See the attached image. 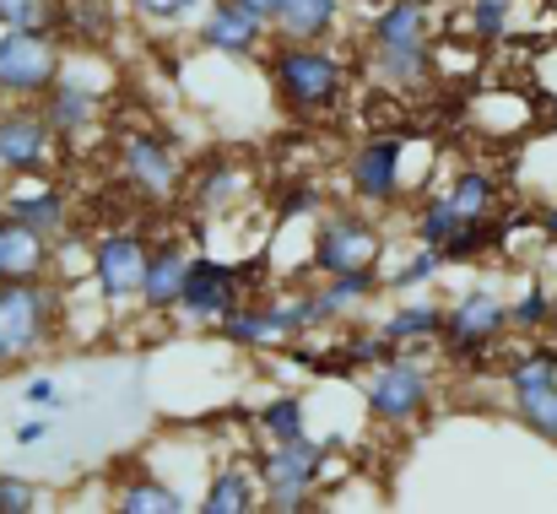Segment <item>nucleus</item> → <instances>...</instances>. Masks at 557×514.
Segmentation results:
<instances>
[{
	"instance_id": "obj_16",
	"label": "nucleus",
	"mask_w": 557,
	"mask_h": 514,
	"mask_svg": "<svg viewBox=\"0 0 557 514\" xmlns=\"http://www.w3.org/2000/svg\"><path fill=\"white\" fill-rule=\"evenodd\" d=\"M255 195V179H249V169L238 163V158H206L200 169H195V179H185V200L195 217H227V211H238L244 200Z\"/></svg>"
},
{
	"instance_id": "obj_3",
	"label": "nucleus",
	"mask_w": 557,
	"mask_h": 514,
	"mask_svg": "<svg viewBox=\"0 0 557 514\" xmlns=\"http://www.w3.org/2000/svg\"><path fill=\"white\" fill-rule=\"evenodd\" d=\"M65 326V287L60 277L38 282H0V374L33 363Z\"/></svg>"
},
{
	"instance_id": "obj_6",
	"label": "nucleus",
	"mask_w": 557,
	"mask_h": 514,
	"mask_svg": "<svg viewBox=\"0 0 557 514\" xmlns=\"http://www.w3.org/2000/svg\"><path fill=\"white\" fill-rule=\"evenodd\" d=\"M65 71V44L54 27H0V98L38 103Z\"/></svg>"
},
{
	"instance_id": "obj_39",
	"label": "nucleus",
	"mask_w": 557,
	"mask_h": 514,
	"mask_svg": "<svg viewBox=\"0 0 557 514\" xmlns=\"http://www.w3.org/2000/svg\"><path fill=\"white\" fill-rule=\"evenodd\" d=\"M536 233H542L547 244H557V200H553V206H542V211H536Z\"/></svg>"
},
{
	"instance_id": "obj_43",
	"label": "nucleus",
	"mask_w": 557,
	"mask_h": 514,
	"mask_svg": "<svg viewBox=\"0 0 557 514\" xmlns=\"http://www.w3.org/2000/svg\"><path fill=\"white\" fill-rule=\"evenodd\" d=\"M428 5H444V0H428ZM455 5H460V0H455Z\"/></svg>"
},
{
	"instance_id": "obj_19",
	"label": "nucleus",
	"mask_w": 557,
	"mask_h": 514,
	"mask_svg": "<svg viewBox=\"0 0 557 514\" xmlns=\"http://www.w3.org/2000/svg\"><path fill=\"white\" fill-rule=\"evenodd\" d=\"M38 277H54V244L0 211V282H38Z\"/></svg>"
},
{
	"instance_id": "obj_33",
	"label": "nucleus",
	"mask_w": 557,
	"mask_h": 514,
	"mask_svg": "<svg viewBox=\"0 0 557 514\" xmlns=\"http://www.w3.org/2000/svg\"><path fill=\"white\" fill-rule=\"evenodd\" d=\"M336 352H342L358 374H369V368H379L384 357H395V346L384 342V331H379V326H369V331H347V336L336 342Z\"/></svg>"
},
{
	"instance_id": "obj_10",
	"label": "nucleus",
	"mask_w": 557,
	"mask_h": 514,
	"mask_svg": "<svg viewBox=\"0 0 557 514\" xmlns=\"http://www.w3.org/2000/svg\"><path fill=\"white\" fill-rule=\"evenodd\" d=\"M238 298H249V293H244L233 260H222V255H189L185 293H180V304H174L169 320L185 326V331H216V320H222Z\"/></svg>"
},
{
	"instance_id": "obj_7",
	"label": "nucleus",
	"mask_w": 557,
	"mask_h": 514,
	"mask_svg": "<svg viewBox=\"0 0 557 514\" xmlns=\"http://www.w3.org/2000/svg\"><path fill=\"white\" fill-rule=\"evenodd\" d=\"M384 260V233L369 211L342 206V211H320L314 217V244H309V271L331 277V271H358Z\"/></svg>"
},
{
	"instance_id": "obj_2",
	"label": "nucleus",
	"mask_w": 557,
	"mask_h": 514,
	"mask_svg": "<svg viewBox=\"0 0 557 514\" xmlns=\"http://www.w3.org/2000/svg\"><path fill=\"white\" fill-rule=\"evenodd\" d=\"M336 455H342V439H314V433H304V439H282V444L265 439V450L249 455V466H255V477H260V488H265L260 510L265 514L314 510V504H320L314 493L331 482Z\"/></svg>"
},
{
	"instance_id": "obj_18",
	"label": "nucleus",
	"mask_w": 557,
	"mask_h": 514,
	"mask_svg": "<svg viewBox=\"0 0 557 514\" xmlns=\"http://www.w3.org/2000/svg\"><path fill=\"white\" fill-rule=\"evenodd\" d=\"M260 499H265V488H260L255 466L249 461H222V466L206 472V482L195 493V510L200 514H255Z\"/></svg>"
},
{
	"instance_id": "obj_15",
	"label": "nucleus",
	"mask_w": 557,
	"mask_h": 514,
	"mask_svg": "<svg viewBox=\"0 0 557 514\" xmlns=\"http://www.w3.org/2000/svg\"><path fill=\"white\" fill-rule=\"evenodd\" d=\"M0 211H5V217H16V222H27L33 233H44L49 244H54L60 233H71V195L60 189V179H54V173L11 179V184L0 189Z\"/></svg>"
},
{
	"instance_id": "obj_22",
	"label": "nucleus",
	"mask_w": 557,
	"mask_h": 514,
	"mask_svg": "<svg viewBox=\"0 0 557 514\" xmlns=\"http://www.w3.org/2000/svg\"><path fill=\"white\" fill-rule=\"evenodd\" d=\"M379 331H384V342L395 346V352H422L428 342H438V331H444V304L438 298H428V293H406V304H395L384 320H373Z\"/></svg>"
},
{
	"instance_id": "obj_27",
	"label": "nucleus",
	"mask_w": 557,
	"mask_h": 514,
	"mask_svg": "<svg viewBox=\"0 0 557 514\" xmlns=\"http://www.w3.org/2000/svg\"><path fill=\"white\" fill-rule=\"evenodd\" d=\"M438 195H444L466 222H476V217H493V206H498V179L487 169H455L438 184Z\"/></svg>"
},
{
	"instance_id": "obj_34",
	"label": "nucleus",
	"mask_w": 557,
	"mask_h": 514,
	"mask_svg": "<svg viewBox=\"0 0 557 514\" xmlns=\"http://www.w3.org/2000/svg\"><path fill=\"white\" fill-rule=\"evenodd\" d=\"M0 27H54L60 33V0H0Z\"/></svg>"
},
{
	"instance_id": "obj_20",
	"label": "nucleus",
	"mask_w": 557,
	"mask_h": 514,
	"mask_svg": "<svg viewBox=\"0 0 557 514\" xmlns=\"http://www.w3.org/2000/svg\"><path fill=\"white\" fill-rule=\"evenodd\" d=\"M216 336L227 346H238V352H276V346H287V331H282V320H276V309H271V298L260 293H249V298H238L222 320H216Z\"/></svg>"
},
{
	"instance_id": "obj_11",
	"label": "nucleus",
	"mask_w": 557,
	"mask_h": 514,
	"mask_svg": "<svg viewBox=\"0 0 557 514\" xmlns=\"http://www.w3.org/2000/svg\"><path fill=\"white\" fill-rule=\"evenodd\" d=\"M406 147L411 142L400 131H373L358 142L347 158V195L358 206H395L406 195Z\"/></svg>"
},
{
	"instance_id": "obj_24",
	"label": "nucleus",
	"mask_w": 557,
	"mask_h": 514,
	"mask_svg": "<svg viewBox=\"0 0 557 514\" xmlns=\"http://www.w3.org/2000/svg\"><path fill=\"white\" fill-rule=\"evenodd\" d=\"M120 514H185L195 510V499L180 493L169 477H152V472H131L114 482V499H109Z\"/></svg>"
},
{
	"instance_id": "obj_37",
	"label": "nucleus",
	"mask_w": 557,
	"mask_h": 514,
	"mask_svg": "<svg viewBox=\"0 0 557 514\" xmlns=\"http://www.w3.org/2000/svg\"><path fill=\"white\" fill-rule=\"evenodd\" d=\"M22 401H27V406H65V395H60V384H54L49 374L22 379Z\"/></svg>"
},
{
	"instance_id": "obj_21",
	"label": "nucleus",
	"mask_w": 557,
	"mask_h": 514,
	"mask_svg": "<svg viewBox=\"0 0 557 514\" xmlns=\"http://www.w3.org/2000/svg\"><path fill=\"white\" fill-rule=\"evenodd\" d=\"M185 277H189V249L180 238H158L152 255H147V277H141V309L147 315H174L180 293H185Z\"/></svg>"
},
{
	"instance_id": "obj_41",
	"label": "nucleus",
	"mask_w": 557,
	"mask_h": 514,
	"mask_svg": "<svg viewBox=\"0 0 557 514\" xmlns=\"http://www.w3.org/2000/svg\"><path fill=\"white\" fill-rule=\"evenodd\" d=\"M547 125H553V131H557V98H553V103H547Z\"/></svg>"
},
{
	"instance_id": "obj_8",
	"label": "nucleus",
	"mask_w": 557,
	"mask_h": 514,
	"mask_svg": "<svg viewBox=\"0 0 557 514\" xmlns=\"http://www.w3.org/2000/svg\"><path fill=\"white\" fill-rule=\"evenodd\" d=\"M147 255L152 244L136 233V228H109L92 238V260H87V282L98 293L103 309H131L141 304V277H147Z\"/></svg>"
},
{
	"instance_id": "obj_35",
	"label": "nucleus",
	"mask_w": 557,
	"mask_h": 514,
	"mask_svg": "<svg viewBox=\"0 0 557 514\" xmlns=\"http://www.w3.org/2000/svg\"><path fill=\"white\" fill-rule=\"evenodd\" d=\"M49 504L44 488L33 477H16V472H0V514H38Z\"/></svg>"
},
{
	"instance_id": "obj_30",
	"label": "nucleus",
	"mask_w": 557,
	"mask_h": 514,
	"mask_svg": "<svg viewBox=\"0 0 557 514\" xmlns=\"http://www.w3.org/2000/svg\"><path fill=\"white\" fill-rule=\"evenodd\" d=\"M460 228H466V217H460L444 195H428V200L411 211V244H433V249H444Z\"/></svg>"
},
{
	"instance_id": "obj_13",
	"label": "nucleus",
	"mask_w": 557,
	"mask_h": 514,
	"mask_svg": "<svg viewBox=\"0 0 557 514\" xmlns=\"http://www.w3.org/2000/svg\"><path fill=\"white\" fill-rule=\"evenodd\" d=\"M271 38V22L255 16L244 0H206V11L195 16V44L216 60H255Z\"/></svg>"
},
{
	"instance_id": "obj_26",
	"label": "nucleus",
	"mask_w": 557,
	"mask_h": 514,
	"mask_svg": "<svg viewBox=\"0 0 557 514\" xmlns=\"http://www.w3.org/2000/svg\"><path fill=\"white\" fill-rule=\"evenodd\" d=\"M255 428H260L271 444L304 439V433H309V395H304V390H276V395H265V401L255 406Z\"/></svg>"
},
{
	"instance_id": "obj_28",
	"label": "nucleus",
	"mask_w": 557,
	"mask_h": 514,
	"mask_svg": "<svg viewBox=\"0 0 557 514\" xmlns=\"http://www.w3.org/2000/svg\"><path fill=\"white\" fill-rule=\"evenodd\" d=\"M504 395H509V412H515L542 444H557V379L531 384V390H504Z\"/></svg>"
},
{
	"instance_id": "obj_36",
	"label": "nucleus",
	"mask_w": 557,
	"mask_h": 514,
	"mask_svg": "<svg viewBox=\"0 0 557 514\" xmlns=\"http://www.w3.org/2000/svg\"><path fill=\"white\" fill-rule=\"evenodd\" d=\"M325 211V189L320 184H293L287 195H282V222H293V217H320Z\"/></svg>"
},
{
	"instance_id": "obj_29",
	"label": "nucleus",
	"mask_w": 557,
	"mask_h": 514,
	"mask_svg": "<svg viewBox=\"0 0 557 514\" xmlns=\"http://www.w3.org/2000/svg\"><path fill=\"white\" fill-rule=\"evenodd\" d=\"M444 249H433V244H411V255L400 260V266H389L384 271V293H422V287H433L438 277H444Z\"/></svg>"
},
{
	"instance_id": "obj_23",
	"label": "nucleus",
	"mask_w": 557,
	"mask_h": 514,
	"mask_svg": "<svg viewBox=\"0 0 557 514\" xmlns=\"http://www.w3.org/2000/svg\"><path fill=\"white\" fill-rule=\"evenodd\" d=\"M347 5L352 0H282L276 16H271V33L276 38H298V44H320V38H331L347 22Z\"/></svg>"
},
{
	"instance_id": "obj_31",
	"label": "nucleus",
	"mask_w": 557,
	"mask_h": 514,
	"mask_svg": "<svg viewBox=\"0 0 557 514\" xmlns=\"http://www.w3.org/2000/svg\"><path fill=\"white\" fill-rule=\"evenodd\" d=\"M509 331H520V336L553 331V287H547V277H531L525 293L509 298Z\"/></svg>"
},
{
	"instance_id": "obj_32",
	"label": "nucleus",
	"mask_w": 557,
	"mask_h": 514,
	"mask_svg": "<svg viewBox=\"0 0 557 514\" xmlns=\"http://www.w3.org/2000/svg\"><path fill=\"white\" fill-rule=\"evenodd\" d=\"M131 11H136L147 27L174 33V27H185V22H195V16L206 11V0H131Z\"/></svg>"
},
{
	"instance_id": "obj_14",
	"label": "nucleus",
	"mask_w": 557,
	"mask_h": 514,
	"mask_svg": "<svg viewBox=\"0 0 557 514\" xmlns=\"http://www.w3.org/2000/svg\"><path fill=\"white\" fill-rule=\"evenodd\" d=\"M103 98H109V87L103 82H87L82 71H71V54H65V71L38 98V109H44V120H49V131L60 142H82V136H92L103 125Z\"/></svg>"
},
{
	"instance_id": "obj_40",
	"label": "nucleus",
	"mask_w": 557,
	"mask_h": 514,
	"mask_svg": "<svg viewBox=\"0 0 557 514\" xmlns=\"http://www.w3.org/2000/svg\"><path fill=\"white\" fill-rule=\"evenodd\" d=\"M244 5H249V11H255V16H265V22H271V16H276V5H282V0H244Z\"/></svg>"
},
{
	"instance_id": "obj_4",
	"label": "nucleus",
	"mask_w": 557,
	"mask_h": 514,
	"mask_svg": "<svg viewBox=\"0 0 557 514\" xmlns=\"http://www.w3.org/2000/svg\"><path fill=\"white\" fill-rule=\"evenodd\" d=\"M509 336V298L493 287H471L455 304H444V331H438V352L455 368H476L493 357V346Z\"/></svg>"
},
{
	"instance_id": "obj_25",
	"label": "nucleus",
	"mask_w": 557,
	"mask_h": 514,
	"mask_svg": "<svg viewBox=\"0 0 557 514\" xmlns=\"http://www.w3.org/2000/svg\"><path fill=\"white\" fill-rule=\"evenodd\" d=\"M520 11H525V0H460V33L471 44L493 49L520 27Z\"/></svg>"
},
{
	"instance_id": "obj_1",
	"label": "nucleus",
	"mask_w": 557,
	"mask_h": 514,
	"mask_svg": "<svg viewBox=\"0 0 557 514\" xmlns=\"http://www.w3.org/2000/svg\"><path fill=\"white\" fill-rule=\"evenodd\" d=\"M265 82L282 103V114L293 120H325L342 109L347 87H352V60L342 49H331V38L320 44H298V38H271L265 54Z\"/></svg>"
},
{
	"instance_id": "obj_12",
	"label": "nucleus",
	"mask_w": 557,
	"mask_h": 514,
	"mask_svg": "<svg viewBox=\"0 0 557 514\" xmlns=\"http://www.w3.org/2000/svg\"><path fill=\"white\" fill-rule=\"evenodd\" d=\"M60 163V136L49 131L38 103H5L0 109V179H27V173H54Z\"/></svg>"
},
{
	"instance_id": "obj_17",
	"label": "nucleus",
	"mask_w": 557,
	"mask_h": 514,
	"mask_svg": "<svg viewBox=\"0 0 557 514\" xmlns=\"http://www.w3.org/2000/svg\"><path fill=\"white\" fill-rule=\"evenodd\" d=\"M314 287V304H320V326H342L352 315H363L373 298L384 293V271L379 266H358V271H331Z\"/></svg>"
},
{
	"instance_id": "obj_9",
	"label": "nucleus",
	"mask_w": 557,
	"mask_h": 514,
	"mask_svg": "<svg viewBox=\"0 0 557 514\" xmlns=\"http://www.w3.org/2000/svg\"><path fill=\"white\" fill-rule=\"evenodd\" d=\"M114 158H120V179L141 200L169 206V200L185 195V158H180V147L169 136H158V131H125Z\"/></svg>"
},
{
	"instance_id": "obj_42",
	"label": "nucleus",
	"mask_w": 557,
	"mask_h": 514,
	"mask_svg": "<svg viewBox=\"0 0 557 514\" xmlns=\"http://www.w3.org/2000/svg\"><path fill=\"white\" fill-rule=\"evenodd\" d=\"M553 331H557V293H553Z\"/></svg>"
},
{
	"instance_id": "obj_38",
	"label": "nucleus",
	"mask_w": 557,
	"mask_h": 514,
	"mask_svg": "<svg viewBox=\"0 0 557 514\" xmlns=\"http://www.w3.org/2000/svg\"><path fill=\"white\" fill-rule=\"evenodd\" d=\"M11 439H16L22 450H33V444H44V439H49V423H44V417H27V423H16V433H11Z\"/></svg>"
},
{
	"instance_id": "obj_5",
	"label": "nucleus",
	"mask_w": 557,
	"mask_h": 514,
	"mask_svg": "<svg viewBox=\"0 0 557 514\" xmlns=\"http://www.w3.org/2000/svg\"><path fill=\"white\" fill-rule=\"evenodd\" d=\"M433 384H438L433 363H422L417 346H411V352H395V357H384L379 368H369V379H363V406H369L373 423H384V428H411L417 417H428Z\"/></svg>"
}]
</instances>
